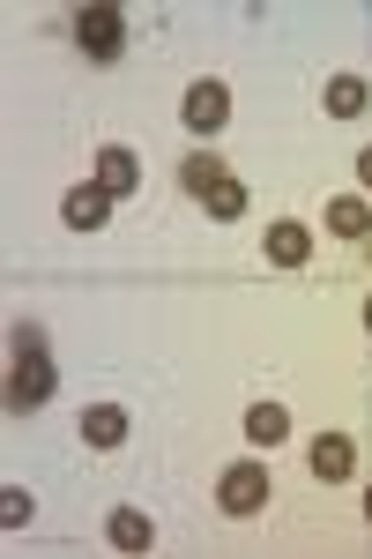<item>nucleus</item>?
<instances>
[{"label": "nucleus", "instance_id": "9d476101", "mask_svg": "<svg viewBox=\"0 0 372 559\" xmlns=\"http://www.w3.org/2000/svg\"><path fill=\"white\" fill-rule=\"evenodd\" d=\"M224 179H231V173H224V157H208V150H194V157L179 165V187H187V194H202V202L224 187Z\"/></svg>", "mask_w": 372, "mask_h": 559}, {"label": "nucleus", "instance_id": "9b49d317", "mask_svg": "<svg viewBox=\"0 0 372 559\" xmlns=\"http://www.w3.org/2000/svg\"><path fill=\"white\" fill-rule=\"evenodd\" d=\"M284 432H290V411H284V403H253V411H247V440H253V448H276Z\"/></svg>", "mask_w": 372, "mask_h": 559}, {"label": "nucleus", "instance_id": "7ed1b4c3", "mask_svg": "<svg viewBox=\"0 0 372 559\" xmlns=\"http://www.w3.org/2000/svg\"><path fill=\"white\" fill-rule=\"evenodd\" d=\"M75 45H83L89 60H120L127 15H120V8H83V15H75Z\"/></svg>", "mask_w": 372, "mask_h": 559}, {"label": "nucleus", "instance_id": "f3484780", "mask_svg": "<svg viewBox=\"0 0 372 559\" xmlns=\"http://www.w3.org/2000/svg\"><path fill=\"white\" fill-rule=\"evenodd\" d=\"M358 179H365V187H372V150H358Z\"/></svg>", "mask_w": 372, "mask_h": 559}, {"label": "nucleus", "instance_id": "39448f33", "mask_svg": "<svg viewBox=\"0 0 372 559\" xmlns=\"http://www.w3.org/2000/svg\"><path fill=\"white\" fill-rule=\"evenodd\" d=\"M97 187H105L112 202H120V194H134V187H142V165H134V150H120V142H112V150H97Z\"/></svg>", "mask_w": 372, "mask_h": 559}, {"label": "nucleus", "instance_id": "f257e3e1", "mask_svg": "<svg viewBox=\"0 0 372 559\" xmlns=\"http://www.w3.org/2000/svg\"><path fill=\"white\" fill-rule=\"evenodd\" d=\"M52 395V358H45V336L23 329L15 336V366H8V411H38Z\"/></svg>", "mask_w": 372, "mask_h": 559}, {"label": "nucleus", "instance_id": "423d86ee", "mask_svg": "<svg viewBox=\"0 0 372 559\" xmlns=\"http://www.w3.org/2000/svg\"><path fill=\"white\" fill-rule=\"evenodd\" d=\"M350 463H358L350 432H321V440H313V477H321V485H343V477H350Z\"/></svg>", "mask_w": 372, "mask_h": 559}, {"label": "nucleus", "instance_id": "ddd939ff", "mask_svg": "<svg viewBox=\"0 0 372 559\" xmlns=\"http://www.w3.org/2000/svg\"><path fill=\"white\" fill-rule=\"evenodd\" d=\"M149 537H157V530H149L142 508H120V515H112V545H120V552H149Z\"/></svg>", "mask_w": 372, "mask_h": 559}, {"label": "nucleus", "instance_id": "20e7f679", "mask_svg": "<svg viewBox=\"0 0 372 559\" xmlns=\"http://www.w3.org/2000/svg\"><path fill=\"white\" fill-rule=\"evenodd\" d=\"M179 112H187V128H194V134H216L224 120H231V90L216 83V75H202V83L187 90V105H179Z\"/></svg>", "mask_w": 372, "mask_h": 559}, {"label": "nucleus", "instance_id": "2eb2a0df", "mask_svg": "<svg viewBox=\"0 0 372 559\" xmlns=\"http://www.w3.org/2000/svg\"><path fill=\"white\" fill-rule=\"evenodd\" d=\"M31 515H38V500H31L23 485H8V492H0V530H23Z\"/></svg>", "mask_w": 372, "mask_h": 559}, {"label": "nucleus", "instance_id": "6ab92c4d", "mask_svg": "<svg viewBox=\"0 0 372 559\" xmlns=\"http://www.w3.org/2000/svg\"><path fill=\"white\" fill-rule=\"evenodd\" d=\"M365 522H372V492H365Z\"/></svg>", "mask_w": 372, "mask_h": 559}, {"label": "nucleus", "instance_id": "f8f14e48", "mask_svg": "<svg viewBox=\"0 0 372 559\" xmlns=\"http://www.w3.org/2000/svg\"><path fill=\"white\" fill-rule=\"evenodd\" d=\"M365 224H372V210L358 202V194H335L328 202V231L335 239H365Z\"/></svg>", "mask_w": 372, "mask_h": 559}, {"label": "nucleus", "instance_id": "0eeeda50", "mask_svg": "<svg viewBox=\"0 0 372 559\" xmlns=\"http://www.w3.org/2000/svg\"><path fill=\"white\" fill-rule=\"evenodd\" d=\"M105 210H112V194H105L97 179H89V187H68V202H60V216H68L75 231H97V224H105Z\"/></svg>", "mask_w": 372, "mask_h": 559}, {"label": "nucleus", "instance_id": "a211bd4d", "mask_svg": "<svg viewBox=\"0 0 372 559\" xmlns=\"http://www.w3.org/2000/svg\"><path fill=\"white\" fill-rule=\"evenodd\" d=\"M365 329H372V299H365Z\"/></svg>", "mask_w": 372, "mask_h": 559}, {"label": "nucleus", "instance_id": "f03ea898", "mask_svg": "<svg viewBox=\"0 0 372 559\" xmlns=\"http://www.w3.org/2000/svg\"><path fill=\"white\" fill-rule=\"evenodd\" d=\"M216 508H224V515H261V508H268V471H261V463H231V471H224V485H216Z\"/></svg>", "mask_w": 372, "mask_h": 559}, {"label": "nucleus", "instance_id": "1a4fd4ad", "mask_svg": "<svg viewBox=\"0 0 372 559\" xmlns=\"http://www.w3.org/2000/svg\"><path fill=\"white\" fill-rule=\"evenodd\" d=\"M83 440H89V448H120V440H127V411H120V403H89V411H83Z\"/></svg>", "mask_w": 372, "mask_h": 559}, {"label": "nucleus", "instance_id": "dca6fc26", "mask_svg": "<svg viewBox=\"0 0 372 559\" xmlns=\"http://www.w3.org/2000/svg\"><path fill=\"white\" fill-rule=\"evenodd\" d=\"M208 216H247V187H239V179H224V187L208 194Z\"/></svg>", "mask_w": 372, "mask_h": 559}, {"label": "nucleus", "instance_id": "4468645a", "mask_svg": "<svg viewBox=\"0 0 372 559\" xmlns=\"http://www.w3.org/2000/svg\"><path fill=\"white\" fill-rule=\"evenodd\" d=\"M328 112L335 120H358V112H365V83H358V75H335L328 83Z\"/></svg>", "mask_w": 372, "mask_h": 559}, {"label": "nucleus", "instance_id": "6e6552de", "mask_svg": "<svg viewBox=\"0 0 372 559\" xmlns=\"http://www.w3.org/2000/svg\"><path fill=\"white\" fill-rule=\"evenodd\" d=\"M261 247H268L276 269H298V261L313 254V231H305V224H268V239H261Z\"/></svg>", "mask_w": 372, "mask_h": 559}]
</instances>
